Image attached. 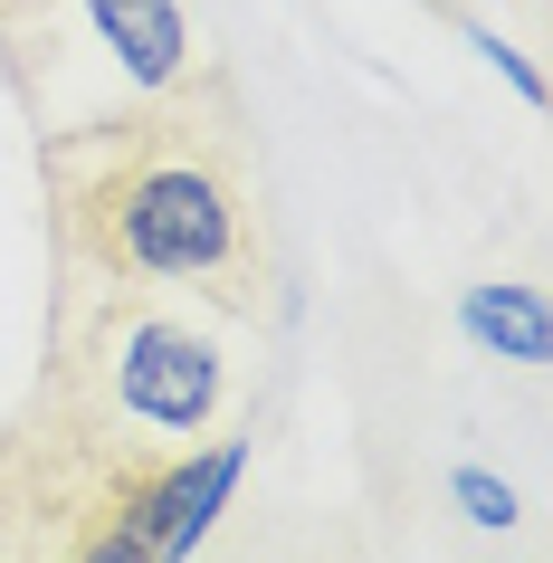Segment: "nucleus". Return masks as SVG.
<instances>
[{
	"instance_id": "obj_1",
	"label": "nucleus",
	"mask_w": 553,
	"mask_h": 563,
	"mask_svg": "<svg viewBox=\"0 0 553 563\" xmlns=\"http://www.w3.org/2000/svg\"><path fill=\"white\" fill-rule=\"evenodd\" d=\"M58 277H124V287H191L239 316L277 306L258 163L230 77H191L134 115L77 124L38 144Z\"/></svg>"
},
{
	"instance_id": "obj_2",
	"label": "nucleus",
	"mask_w": 553,
	"mask_h": 563,
	"mask_svg": "<svg viewBox=\"0 0 553 563\" xmlns=\"http://www.w3.org/2000/svg\"><path fill=\"white\" fill-rule=\"evenodd\" d=\"M248 334H258V316L191 297V287L58 277L38 430L124 487V477L181 459L191 440L239 430V411H248Z\"/></svg>"
},
{
	"instance_id": "obj_3",
	"label": "nucleus",
	"mask_w": 553,
	"mask_h": 563,
	"mask_svg": "<svg viewBox=\"0 0 553 563\" xmlns=\"http://www.w3.org/2000/svg\"><path fill=\"white\" fill-rule=\"evenodd\" d=\"M0 48L38 115V144L134 115L201 77V38L181 0H0Z\"/></svg>"
},
{
	"instance_id": "obj_4",
	"label": "nucleus",
	"mask_w": 553,
	"mask_h": 563,
	"mask_svg": "<svg viewBox=\"0 0 553 563\" xmlns=\"http://www.w3.org/2000/svg\"><path fill=\"white\" fill-rule=\"evenodd\" d=\"M239 477H248V430H220V440L181 449V459H163V468L124 477L115 506L134 516V534H144V563H191L201 554Z\"/></svg>"
},
{
	"instance_id": "obj_5",
	"label": "nucleus",
	"mask_w": 553,
	"mask_h": 563,
	"mask_svg": "<svg viewBox=\"0 0 553 563\" xmlns=\"http://www.w3.org/2000/svg\"><path fill=\"white\" fill-rule=\"evenodd\" d=\"M458 325L477 334L487 354H506V363H553L544 287H506V277H487V287H467V297H458Z\"/></svg>"
},
{
	"instance_id": "obj_6",
	"label": "nucleus",
	"mask_w": 553,
	"mask_h": 563,
	"mask_svg": "<svg viewBox=\"0 0 553 563\" xmlns=\"http://www.w3.org/2000/svg\"><path fill=\"white\" fill-rule=\"evenodd\" d=\"M449 497H458L467 526H487V534H506V526L524 516V497L506 487V477H487V468H449Z\"/></svg>"
},
{
	"instance_id": "obj_7",
	"label": "nucleus",
	"mask_w": 553,
	"mask_h": 563,
	"mask_svg": "<svg viewBox=\"0 0 553 563\" xmlns=\"http://www.w3.org/2000/svg\"><path fill=\"white\" fill-rule=\"evenodd\" d=\"M458 30H467V48H477V58H487L496 77H506V87L524 96V106H544V77H534V58H516V48H506V38H487L477 20H458Z\"/></svg>"
},
{
	"instance_id": "obj_8",
	"label": "nucleus",
	"mask_w": 553,
	"mask_h": 563,
	"mask_svg": "<svg viewBox=\"0 0 553 563\" xmlns=\"http://www.w3.org/2000/svg\"><path fill=\"white\" fill-rule=\"evenodd\" d=\"M67 563H144V534H134V516H124V506H106V526H96Z\"/></svg>"
},
{
	"instance_id": "obj_9",
	"label": "nucleus",
	"mask_w": 553,
	"mask_h": 563,
	"mask_svg": "<svg viewBox=\"0 0 553 563\" xmlns=\"http://www.w3.org/2000/svg\"><path fill=\"white\" fill-rule=\"evenodd\" d=\"M0 563H58L48 544H30V516L10 506V459H0Z\"/></svg>"
}]
</instances>
